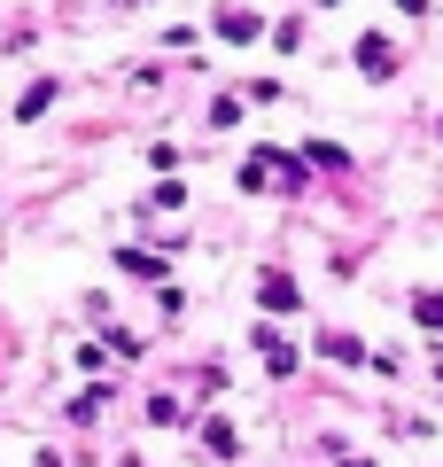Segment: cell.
Instances as JSON below:
<instances>
[{
    "instance_id": "1",
    "label": "cell",
    "mask_w": 443,
    "mask_h": 467,
    "mask_svg": "<svg viewBox=\"0 0 443 467\" xmlns=\"http://www.w3.org/2000/svg\"><path fill=\"white\" fill-rule=\"evenodd\" d=\"M358 63L374 70V78H389V70H397V55H389V39H358Z\"/></svg>"
},
{
    "instance_id": "2",
    "label": "cell",
    "mask_w": 443,
    "mask_h": 467,
    "mask_svg": "<svg viewBox=\"0 0 443 467\" xmlns=\"http://www.w3.org/2000/svg\"><path fill=\"white\" fill-rule=\"evenodd\" d=\"M218 32H226V39H257V16H249V8H226V16H218Z\"/></svg>"
},
{
    "instance_id": "3",
    "label": "cell",
    "mask_w": 443,
    "mask_h": 467,
    "mask_svg": "<svg viewBox=\"0 0 443 467\" xmlns=\"http://www.w3.org/2000/svg\"><path fill=\"white\" fill-rule=\"evenodd\" d=\"M412 312H420V327H443V296H436V288H420V296H412Z\"/></svg>"
},
{
    "instance_id": "4",
    "label": "cell",
    "mask_w": 443,
    "mask_h": 467,
    "mask_svg": "<svg viewBox=\"0 0 443 467\" xmlns=\"http://www.w3.org/2000/svg\"><path fill=\"white\" fill-rule=\"evenodd\" d=\"M47 101H55V78H39V86H32V94H24V101H16V117H39V109H47Z\"/></svg>"
}]
</instances>
